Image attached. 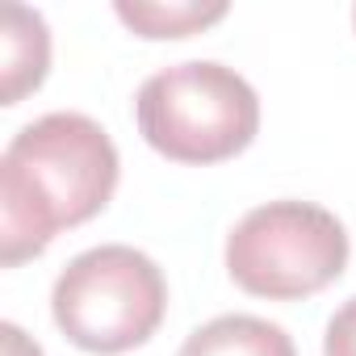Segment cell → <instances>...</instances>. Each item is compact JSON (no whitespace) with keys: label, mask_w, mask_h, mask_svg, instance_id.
<instances>
[{"label":"cell","mask_w":356,"mask_h":356,"mask_svg":"<svg viewBox=\"0 0 356 356\" xmlns=\"http://www.w3.org/2000/svg\"><path fill=\"white\" fill-rule=\"evenodd\" d=\"M118 189V147L88 113H47L0 155V264L38 256L63 227H80Z\"/></svg>","instance_id":"1"},{"label":"cell","mask_w":356,"mask_h":356,"mask_svg":"<svg viewBox=\"0 0 356 356\" xmlns=\"http://www.w3.org/2000/svg\"><path fill=\"white\" fill-rule=\"evenodd\" d=\"M134 118L159 155L176 163H218L256 138L260 97L235 67L189 59L143 80Z\"/></svg>","instance_id":"2"},{"label":"cell","mask_w":356,"mask_h":356,"mask_svg":"<svg viewBox=\"0 0 356 356\" xmlns=\"http://www.w3.org/2000/svg\"><path fill=\"white\" fill-rule=\"evenodd\" d=\"M59 331L97 356H118L155 335L168 310V285L159 264L126 243H101L80 252L51 289Z\"/></svg>","instance_id":"3"},{"label":"cell","mask_w":356,"mask_h":356,"mask_svg":"<svg viewBox=\"0 0 356 356\" xmlns=\"http://www.w3.org/2000/svg\"><path fill=\"white\" fill-rule=\"evenodd\" d=\"M348 264L343 222L314 202H268L248 210L227 235V273L239 289L273 302L310 298L339 281Z\"/></svg>","instance_id":"4"},{"label":"cell","mask_w":356,"mask_h":356,"mask_svg":"<svg viewBox=\"0 0 356 356\" xmlns=\"http://www.w3.org/2000/svg\"><path fill=\"white\" fill-rule=\"evenodd\" d=\"M51 67V34L42 13L26 5L0 9V105H17Z\"/></svg>","instance_id":"5"},{"label":"cell","mask_w":356,"mask_h":356,"mask_svg":"<svg viewBox=\"0 0 356 356\" xmlns=\"http://www.w3.org/2000/svg\"><path fill=\"white\" fill-rule=\"evenodd\" d=\"M176 356H298L285 327L256 314H222L197 327Z\"/></svg>","instance_id":"6"},{"label":"cell","mask_w":356,"mask_h":356,"mask_svg":"<svg viewBox=\"0 0 356 356\" xmlns=\"http://www.w3.org/2000/svg\"><path fill=\"white\" fill-rule=\"evenodd\" d=\"M118 17L143 34V38H189L206 26H214L218 17H227V0H118Z\"/></svg>","instance_id":"7"},{"label":"cell","mask_w":356,"mask_h":356,"mask_svg":"<svg viewBox=\"0 0 356 356\" xmlns=\"http://www.w3.org/2000/svg\"><path fill=\"white\" fill-rule=\"evenodd\" d=\"M323 356H356V298H348L323 335Z\"/></svg>","instance_id":"8"},{"label":"cell","mask_w":356,"mask_h":356,"mask_svg":"<svg viewBox=\"0 0 356 356\" xmlns=\"http://www.w3.org/2000/svg\"><path fill=\"white\" fill-rule=\"evenodd\" d=\"M0 339H5V356H42V348L17 323H0Z\"/></svg>","instance_id":"9"},{"label":"cell","mask_w":356,"mask_h":356,"mask_svg":"<svg viewBox=\"0 0 356 356\" xmlns=\"http://www.w3.org/2000/svg\"><path fill=\"white\" fill-rule=\"evenodd\" d=\"M352 22H356V9H352Z\"/></svg>","instance_id":"10"}]
</instances>
